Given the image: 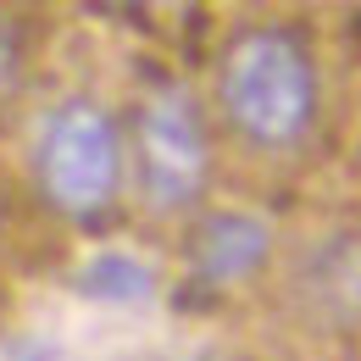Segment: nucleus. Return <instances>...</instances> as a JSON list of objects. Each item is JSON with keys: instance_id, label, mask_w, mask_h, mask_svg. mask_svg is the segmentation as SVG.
<instances>
[{"instance_id": "1", "label": "nucleus", "mask_w": 361, "mask_h": 361, "mask_svg": "<svg viewBox=\"0 0 361 361\" xmlns=\"http://www.w3.org/2000/svg\"><path fill=\"white\" fill-rule=\"evenodd\" d=\"M217 106L256 150H289L317 123V61L295 28H245L217 61Z\"/></svg>"}, {"instance_id": "2", "label": "nucleus", "mask_w": 361, "mask_h": 361, "mask_svg": "<svg viewBox=\"0 0 361 361\" xmlns=\"http://www.w3.org/2000/svg\"><path fill=\"white\" fill-rule=\"evenodd\" d=\"M123 167H128V145L106 106L73 94L45 111L34 134V189L56 217L94 223L117 200Z\"/></svg>"}, {"instance_id": "3", "label": "nucleus", "mask_w": 361, "mask_h": 361, "mask_svg": "<svg viewBox=\"0 0 361 361\" xmlns=\"http://www.w3.org/2000/svg\"><path fill=\"white\" fill-rule=\"evenodd\" d=\"M134 167L139 189L156 212H178L200 200L212 156H206V123L183 90H150L134 111Z\"/></svg>"}, {"instance_id": "4", "label": "nucleus", "mask_w": 361, "mask_h": 361, "mask_svg": "<svg viewBox=\"0 0 361 361\" xmlns=\"http://www.w3.org/2000/svg\"><path fill=\"white\" fill-rule=\"evenodd\" d=\"M267 245L272 239L256 217L223 212V217H206V228L195 233V267L212 283H233V278H245L267 262Z\"/></svg>"}, {"instance_id": "5", "label": "nucleus", "mask_w": 361, "mask_h": 361, "mask_svg": "<svg viewBox=\"0 0 361 361\" xmlns=\"http://www.w3.org/2000/svg\"><path fill=\"white\" fill-rule=\"evenodd\" d=\"M11 78H17V39H11V28L0 23V94L11 90Z\"/></svg>"}]
</instances>
